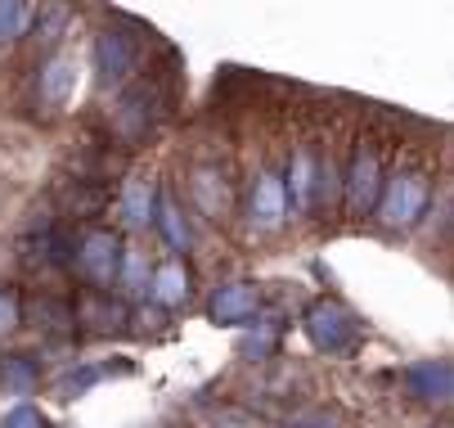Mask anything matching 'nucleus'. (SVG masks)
<instances>
[{"label":"nucleus","mask_w":454,"mask_h":428,"mask_svg":"<svg viewBox=\"0 0 454 428\" xmlns=\"http://www.w3.org/2000/svg\"><path fill=\"white\" fill-rule=\"evenodd\" d=\"M117 258H121L117 234H90V239L77 243V262H82V271L90 280H113L117 275Z\"/></svg>","instance_id":"obj_4"},{"label":"nucleus","mask_w":454,"mask_h":428,"mask_svg":"<svg viewBox=\"0 0 454 428\" xmlns=\"http://www.w3.org/2000/svg\"><path fill=\"white\" fill-rule=\"evenodd\" d=\"M131 221L140 226V221H149V190L145 186H136L131 190Z\"/></svg>","instance_id":"obj_12"},{"label":"nucleus","mask_w":454,"mask_h":428,"mask_svg":"<svg viewBox=\"0 0 454 428\" xmlns=\"http://www.w3.org/2000/svg\"><path fill=\"white\" fill-rule=\"evenodd\" d=\"M73 82H77V68L68 64V59H59V64H50V68H45V95H54V99H59L63 91H68Z\"/></svg>","instance_id":"obj_8"},{"label":"nucleus","mask_w":454,"mask_h":428,"mask_svg":"<svg viewBox=\"0 0 454 428\" xmlns=\"http://www.w3.org/2000/svg\"><path fill=\"white\" fill-rule=\"evenodd\" d=\"M378 180H382V154L364 136L356 145V158H351V208L356 212H369L378 203Z\"/></svg>","instance_id":"obj_3"},{"label":"nucleus","mask_w":454,"mask_h":428,"mask_svg":"<svg viewBox=\"0 0 454 428\" xmlns=\"http://www.w3.org/2000/svg\"><path fill=\"white\" fill-rule=\"evenodd\" d=\"M427 199H432L427 176L405 167V171L392 176V186H387V208H382V217L392 221V226H410V221L427 208Z\"/></svg>","instance_id":"obj_1"},{"label":"nucleus","mask_w":454,"mask_h":428,"mask_svg":"<svg viewBox=\"0 0 454 428\" xmlns=\"http://www.w3.org/2000/svg\"><path fill=\"white\" fill-rule=\"evenodd\" d=\"M297 428H333V424H324V419H310V424H297Z\"/></svg>","instance_id":"obj_15"},{"label":"nucleus","mask_w":454,"mask_h":428,"mask_svg":"<svg viewBox=\"0 0 454 428\" xmlns=\"http://www.w3.org/2000/svg\"><path fill=\"white\" fill-rule=\"evenodd\" d=\"M252 307H256L252 289H221V293L212 297V321H221V325H234V321L252 316Z\"/></svg>","instance_id":"obj_6"},{"label":"nucleus","mask_w":454,"mask_h":428,"mask_svg":"<svg viewBox=\"0 0 454 428\" xmlns=\"http://www.w3.org/2000/svg\"><path fill=\"white\" fill-rule=\"evenodd\" d=\"M158 297H162V302H180V297H184V271H180V266L162 271V280H158Z\"/></svg>","instance_id":"obj_11"},{"label":"nucleus","mask_w":454,"mask_h":428,"mask_svg":"<svg viewBox=\"0 0 454 428\" xmlns=\"http://www.w3.org/2000/svg\"><path fill=\"white\" fill-rule=\"evenodd\" d=\"M5 428H41V410H32V406H19L14 415H10V424Z\"/></svg>","instance_id":"obj_13"},{"label":"nucleus","mask_w":454,"mask_h":428,"mask_svg":"<svg viewBox=\"0 0 454 428\" xmlns=\"http://www.w3.org/2000/svg\"><path fill=\"white\" fill-rule=\"evenodd\" d=\"M131 41H126L121 32H108L104 41H99V77L104 82H117L126 68H131Z\"/></svg>","instance_id":"obj_5"},{"label":"nucleus","mask_w":454,"mask_h":428,"mask_svg":"<svg viewBox=\"0 0 454 428\" xmlns=\"http://www.w3.org/2000/svg\"><path fill=\"white\" fill-rule=\"evenodd\" d=\"M162 226H167L171 243H184V226H176V208L171 203H162Z\"/></svg>","instance_id":"obj_14"},{"label":"nucleus","mask_w":454,"mask_h":428,"mask_svg":"<svg viewBox=\"0 0 454 428\" xmlns=\"http://www.w3.org/2000/svg\"><path fill=\"white\" fill-rule=\"evenodd\" d=\"M27 19H32V10L27 5H0V36H19L23 28H27Z\"/></svg>","instance_id":"obj_10"},{"label":"nucleus","mask_w":454,"mask_h":428,"mask_svg":"<svg viewBox=\"0 0 454 428\" xmlns=\"http://www.w3.org/2000/svg\"><path fill=\"white\" fill-rule=\"evenodd\" d=\"M284 199H288V186H284L275 171H266V176H262V190H256V212H262V217H275Z\"/></svg>","instance_id":"obj_7"},{"label":"nucleus","mask_w":454,"mask_h":428,"mask_svg":"<svg viewBox=\"0 0 454 428\" xmlns=\"http://www.w3.org/2000/svg\"><path fill=\"white\" fill-rule=\"evenodd\" d=\"M36 379V370L27 361H0V388H27Z\"/></svg>","instance_id":"obj_9"},{"label":"nucleus","mask_w":454,"mask_h":428,"mask_svg":"<svg viewBox=\"0 0 454 428\" xmlns=\"http://www.w3.org/2000/svg\"><path fill=\"white\" fill-rule=\"evenodd\" d=\"M306 329L324 352H351L356 347V321H351V312L333 307V302H319L306 316Z\"/></svg>","instance_id":"obj_2"}]
</instances>
